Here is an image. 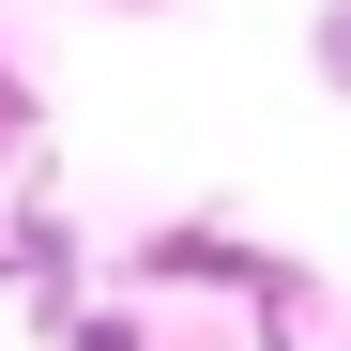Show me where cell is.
Instances as JSON below:
<instances>
[{"instance_id":"6da1fadb","label":"cell","mask_w":351,"mask_h":351,"mask_svg":"<svg viewBox=\"0 0 351 351\" xmlns=\"http://www.w3.org/2000/svg\"><path fill=\"white\" fill-rule=\"evenodd\" d=\"M306 77H321V92H351V0H321V31H306Z\"/></svg>"}]
</instances>
